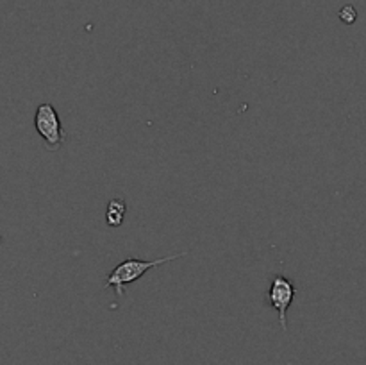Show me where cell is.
<instances>
[{
	"mask_svg": "<svg viewBox=\"0 0 366 365\" xmlns=\"http://www.w3.org/2000/svg\"><path fill=\"white\" fill-rule=\"evenodd\" d=\"M356 18H358V11L354 9V6H345L340 9V20L347 26H352L356 22Z\"/></svg>",
	"mask_w": 366,
	"mask_h": 365,
	"instance_id": "obj_5",
	"label": "cell"
},
{
	"mask_svg": "<svg viewBox=\"0 0 366 365\" xmlns=\"http://www.w3.org/2000/svg\"><path fill=\"white\" fill-rule=\"evenodd\" d=\"M295 299V285L289 282L288 277L284 276H275L272 279L270 290H268V303H270L272 308L277 310L279 313L281 328L286 333L288 331V326H286V312H288L289 304Z\"/></svg>",
	"mask_w": 366,
	"mask_h": 365,
	"instance_id": "obj_3",
	"label": "cell"
},
{
	"mask_svg": "<svg viewBox=\"0 0 366 365\" xmlns=\"http://www.w3.org/2000/svg\"><path fill=\"white\" fill-rule=\"evenodd\" d=\"M34 126L38 135L45 140L48 149H59L65 141V132L61 128V120L52 104H41L36 110Z\"/></svg>",
	"mask_w": 366,
	"mask_h": 365,
	"instance_id": "obj_2",
	"label": "cell"
},
{
	"mask_svg": "<svg viewBox=\"0 0 366 365\" xmlns=\"http://www.w3.org/2000/svg\"><path fill=\"white\" fill-rule=\"evenodd\" d=\"M184 255H186V253H179V255L166 256V258H159V260H152V262H143V260H136V258H129V260L122 262V264L116 265V267L111 270V274L108 276V279H105V283H104V288H111V286H113L116 295L122 297L123 286L131 285L132 282L140 279V277L143 276L145 273H148L150 268L159 267V265L168 264V262L179 260V258H183Z\"/></svg>",
	"mask_w": 366,
	"mask_h": 365,
	"instance_id": "obj_1",
	"label": "cell"
},
{
	"mask_svg": "<svg viewBox=\"0 0 366 365\" xmlns=\"http://www.w3.org/2000/svg\"><path fill=\"white\" fill-rule=\"evenodd\" d=\"M125 201L123 199H113L108 204V211H105V220H108V224L113 226V228H118V226H122L123 219H125Z\"/></svg>",
	"mask_w": 366,
	"mask_h": 365,
	"instance_id": "obj_4",
	"label": "cell"
}]
</instances>
